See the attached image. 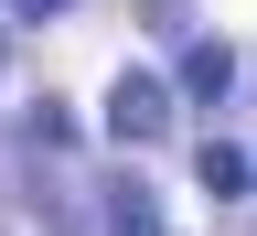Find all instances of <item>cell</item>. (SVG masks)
Listing matches in <instances>:
<instances>
[{"instance_id":"5","label":"cell","mask_w":257,"mask_h":236,"mask_svg":"<svg viewBox=\"0 0 257 236\" xmlns=\"http://www.w3.org/2000/svg\"><path fill=\"white\" fill-rule=\"evenodd\" d=\"M11 11H32V22H43V11H64V0H11Z\"/></svg>"},{"instance_id":"3","label":"cell","mask_w":257,"mask_h":236,"mask_svg":"<svg viewBox=\"0 0 257 236\" xmlns=\"http://www.w3.org/2000/svg\"><path fill=\"white\" fill-rule=\"evenodd\" d=\"M193 172H204V193H246V183H257V161H246L236 140H204V161H193Z\"/></svg>"},{"instance_id":"2","label":"cell","mask_w":257,"mask_h":236,"mask_svg":"<svg viewBox=\"0 0 257 236\" xmlns=\"http://www.w3.org/2000/svg\"><path fill=\"white\" fill-rule=\"evenodd\" d=\"M225 86H236V54H225V43H193L182 54V97H225Z\"/></svg>"},{"instance_id":"4","label":"cell","mask_w":257,"mask_h":236,"mask_svg":"<svg viewBox=\"0 0 257 236\" xmlns=\"http://www.w3.org/2000/svg\"><path fill=\"white\" fill-rule=\"evenodd\" d=\"M107 236H172V225L150 215V193H140V183H107Z\"/></svg>"},{"instance_id":"1","label":"cell","mask_w":257,"mask_h":236,"mask_svg":"<svg viewBox=\"0 0 257 236\" xmlns=\"http://www.w3.org/2000/svg\"><path fill=\"white\" fill-rule=\"evenodd\" d=\"M161 118H172V86H161V75H118L107 86V140L140 150V140H161Z\"/></svg>"}]
</instances>
